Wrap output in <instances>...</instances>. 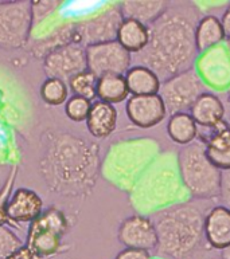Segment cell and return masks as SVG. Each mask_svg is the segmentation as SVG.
<instances>
[{
	"mask_svg": "<svg viewBox=\"0 0 230 259\" xmlns=\"http://www.w3.org/2000/svg\"><path fill=\"white\" fill-rule=\"evenodd\" d=\"M199 19L194 4H168L167 10L148 26V45L136 54L137 65L152 70L160 81L193 69L198 58L195 27Z\"/></svg>",
	"mask_w": 230,
	"mask_h": 259,
	"instance_id": "obj_1",
	"label": "cell"
},
{
	"mask_svg": "<svg viewBox=\"0 0 230 259\" xmlns=\"http://www.w3.org/2000/svg\"><path fill=\"white\" fill-rule=\"evenodd\" d=\"M39 169L51 192L70 197L88 195L101 170L100 149L70 132H47Z\"/></svg>",
	"mask_w": 230,
	"mask_h": 259,
	"instance_id": "obj_2",
	"label": "cell"
},
{
	"mask_svg": "<svg viewBox=\"0 0 230 259\" xmlns=\"http://www.w3.org/2000/svg\"><path fill=\"white\" fill-rule=\"evenodd\" d=\"M207 211L195 201H183L156 213V255L166 259H186L199 248Z\"/></svg>",
	"mask_w": 230,
	"mask_h": 259,
	"instance_id": "obj_3",
	"label": "cell"
},
{
	"mask_svg": "<svg viewBox=\"0 0 230 259\" xmlns=\"http://www.w3.org/2000/svg\"><path fill=\"white\" fill-rule=\"evenodd\" d=\"M184 195L188 194L180 180L176 155L162 152L129 192V200L139 215L147 217L187 201Z\"/></svg>",
	"mask_w": 230,
	"mask_h": 259,
	"instance_id": "obj_4",
	"label": "cell"
},
{
	"mask_svg": "<svg viewBox=\"0 0 230 259\" xmlns=\"http://www.w3.org/2000/svg\"><path fill=\"white\" fill-rule=\"evenodd\" d=\"M160 153L159 143L149 137L123 140L109 148L101 174L112 186L129 194Z\"/></svg>",
	"mask_w": 230,
	"mask_h": 259,
	"instance_id": "obj_5",
	"label": "cell"
},
{
	"mask_svg": "<svg viewBox=\"0 0 230 259\" xmlns=\"http://www.w3.org/2000/svg\"><path fill=\"white\" fill-rule=\"evenodd\" d=\"M180 180L194 200H214L219 197L222 172L207 159L205 145L193 143L176 153Z\"/></svg>",
	"mask_w": 230,
	"mask_h": 259,
	"instance_id": "obj_6",
	"label": "cell"
},
{
	"mask_svg": "<svg viewBox=\"0 0 230 259\" xmlns=\"http://www.w3.org/2000/svg\"><path fill=\"white\" fill-rule=\"evenodd\" d=\"M69 230L65 213L57 207H49L30 223L26 247L36 259H47L55 255L61 248L62 239Z\"/></svg>",
	"mask_w": 230,
	"mask_h": 259,
	"instance_id": "obj_7",
	"label": "cell"
},
{
	"mask_svg": "<svg viewBox=\"0 0 230 259\" xmlns=\"http://www.w3.org/2000/svg\"><path fill=\"white\" fill-rule=\"evenodd\" d=\"M206 89L197 70L193 67L162 82L159 96L167 113L172 116L175 113H187L195 101L206 93Z\"/></svg>",
	"mask_w": 230,
	"mask_h": 259,
	"instance_id": "obj_8",
	"label": "cell"
},
{
	"mask_svg": "<svg viewBox=\"0 0 230 259\" xmlns=\"http://www.w3.org/2000/svg\"><path fill=\"white\" fill-rule=\"evenodd\" d=\"M31 28V2L0 3V49L16 50L26 46Z\"/></svg>",
	"mask_w": 230,
	"mask_h": 259,
	"instance_id": "obj_9",
	"label": "cell"
},
{
	"mask_svg": "<svg viewBox=\"0 0 230 259\" xmlns=\"http://www.w3.org/2000/svg\"><path fill=\"white\" fill-rule=\"evenodd\" d=\"M120 4H108L97 14L75 22L74 42L82 47L113 42L123 23Z\"/></svg>",
	"mask_w": 230,
	"mask_h": 259,
	"instance_id": "obj_10",
	"label": "cell"
},
{
	"mask_svg": "<svg viewBox=\"0 0 230 259\" xmlns=\"http://www.w3.org/2000/svg\"><path fill=\"white\" fill-rule=\"evenodd\" d=\"M88 70L97 78L102 75H125L132 66V55L117 40L85 47Z\"/></svg>",
	"mask_w": 230,
	"mask_h": 259,
	"instance_id": "obj_11",
	"label": "cell"
},
{
	"mask_svg": "<svg viewBox=\"0 0 230 259\" xmlns=\"http://www.w3.org/2000/svg\"><path fill=\"white\" fill-rule=\"evenodd\" d=\"M43 70L47 78H57L67 83L74 75L88 70L85 47L69 43L55 49L43 59Z\"/></svg>",
	"mask_w": 230,
	"mask_h": 259,
	"instance_id": "obj_12",
	"label": "cell"
},
{
	"mask_svg": "<svg viewBox=\"0 0 230 259\" xmlns=\"http://www.w3.org/2000/svg\"><path fill=\"white\" fill-rule=\"evenodd\" d=\"M194 69L206 88L219 92L230 86V58L223 45L199 54Z\"/></svg>",
	"mask_w": 230,
	"mask_h": 259,
	"instance_id": "obj_13",
	"label": "cell"
},
{
	"mask_svg": "<svg viewBox=\"0 0 230 259\" xmlns=\"http://www.w3.org/2000/svg\"><path fill=\"white\" fill-rule=\"evenodd\" d=\"M117 239L125 248L152 251L158 246V234L152 219L144 215L125 218L117 230Z\"/></svg>",
	"mask_w": 230,
	"mask_h": 259,
	"instance_id": "obj_14",
	"label": "cell"
},
{
	"mask_svg": "<svg viewBox=\"0 0 230 259\" xmlns=\"http://www.w3.org/2000/svg\"><path fill=\"white\" fill-rule=\"evenodd\" d=\"M125 113L128 120L141 129L154 128L167 116V110L159 94L131 96L125 104Z\"/></svg>",
	"mask_w": 230,
	"mask_h": 259,
	"instance_id": "obj_15",
	"label": "cell"
},
{
	"mask_svg": "<svg viewBox=\"0 0 230 259\" xmlns=\"http://www.w3.org/2000/svg\"><path fill=\"white\" fill-rule=\"evenodd\" d=\"M199 136V143L205 145L207 159L221 172L230 170V124L222 120L214 128Z\"/></svg>",
	"mask_w": 230,
	"mask_h": 259,
	"instance_id": "obj_16",
	"label": "cell"
},
{
	"mask_svg": "<svg viewBox=\"0 0 230 259\" xmlns=\"http://www.w3.org/2000/svg\"><path fill=\"white\" fill-rule=\"evenodd\" d=\"M42 212V197L28 188L14 191L6 205L8 221L14 223H32Z\"/></svg>",
	"mask_w": 230,
	"mask_h": 259,
	"instance_id": "obj_17",
	"label": "cell"
},
{
	"mask_svg": "<svg viewBox=\"0 0 230 259\" xmlns=\"http://www.w3.org/2000/svg\"><path fill=\"white\" fill-rule=\"evenodd\" d=\"M203 236L214 250L223 251L230 247V209L223 205H214L205 215Z\"/></svg>",
	"mask_w": 230,
	"mask_h": 259,
	"instance_id": "obj_18",
	"label": "cell"
},
{
	"mask_svg": "<svg viewBox=\"0 0 230 259\" xmlns=\"http://www.w3.org/2000/svg\"><path fill=\"white\" fill-rule=\"evenodd\" d=\"M75 36V22L71 20H63L58 23L54 28H51L45 36L35 38L34 40H28V50L36 58H43L51 51L62 47L65 45L74 42Z\"/></svg>",
	"mask_w": 230,
	"mask_h": 259,
	"instance_id": "obj_19",
	"label": "cell"
},
{
	"mask_svg": "<svg viewBox=\"0 0 230 259\" xmlns=\"http://www.w3.org/2000/svg\"><path fill=\"white\" fill-rule=\"evenodd\" d=\"M117 118L119 114L113 105L97 100L92 102V109L86 118V126L93 137L106 139L116 131Z\"/></svg>",
	"mask_w": 230,
	"mask_h": 259,
	"instance_id": "obj_20",
	"label": "cell"
},
{
	"mask_svg": "<svg viewBox=\"0 0 230 259\" xmlns=\"http://www.w3.org/2000/svg\"><path fill=\"white\" fill-rule=\"evenodd\" d=\"M190 116L201 128H214L215 125H218L223 120L225 106L221 98L210 92H206L195 101V104L190 109Z\"/></svg>",
	"mask_w": 230,
	"mask_h": 259,
	"instance_id": "obj_21",
	"label": "cell"
},
{
	"mask_svg": "<svg viewBox=\"0 0 230 259\" xmlns=\"http://www.w3.org/2000/svg\"><path fill=\"white\" fill-rule=\"evenodd\" d=\"M226 34L221 19L215 15H205L198 20L195 27V47L198 55L222 45Z\"/></svg>",
	"mask_w": 230,
	"mask_h": 259,
	"instance_id": "obj_22",
	"label": "cell"
},
{
	"mask_svg": "<svg viewBox=\"0 0 230 259\" xmlns=\"http://www.w3.org/2000/svg\"><path fill=\"white\" fill-rule=\"evenodd\" d=\"M168 7L163 0H127L121 2L120 10L124 19H132L149 26L152 24Z\"/></svg>",
	"mask_w": 230,
	"mask_h": 259,
	"instance_id": "obj_23",
	"label": "cell"
},
{
	"mask_svg": "<svg viewBox=\"0 0 230 259\" xmlns=\"http://www.w3.org/2000/svg\"><path fill=\"white\" fill-rule=\"evenodd\" d=\"M129 94L132 96H154L159 94L162 81L152 70L141 65L131 66L124 75Z\"/></svg>",
	"mask_w": 230,
	"mask_h": 259,
	"instance_id": "obj_24",
	"label": "cell"
},
{
	"mask_svg": "<svg viewBox=\"0 0 230 259\" xmlns=\"http://www.w3.org/2000/svg\"><path fill=\"white\" fill-rule=\"evenodd\" d=\"M117 42L129 54H139L144 50L149 40L148 26L132 19H124L117 32Z\"/></svg>",
	"mask_w": 230,
	"mask_h": 259,
	"instance_id": "obj_25",
	"label": "cell"
},
{
	"mask_svg": "<svg viewBox=\"0 0 230 259\" xmlns=\"http://www.w3.org/2000/svg\"><path fill=\"white\" fill-rule=\"evenodd\" d=\"M167 135L172 143L186 147L194 143L198 137V125L195 124L190 113H175L168 118Z\"/></svg>",
	"mask_w": 230,
	"mask_h": 259,
	"instance_id": "obj_26",
	"label": "cell"
},
{
	"mask_svg": "<svg viewBox=\"0 0 230 259\" xmlns=\"http://www.w3.org/2000/svg\"><path fill=\"white\" fill-rule=\"evenodd\" d=\"M129 90L125 82L124 75H102L97 81V97L98 101L106 104L114 105L128 100Z\"/></svg>",
	"mask_w": 230,
	"mask_h": 259,
	"instance_id": "obj_27",
	"label": "cell"
},
{
	"mask_svg": "<svg viewBox=\"0 0 230 259\" xmlns=\"http://www.w3.org/2000/svg\"><path fill=\"white\" fill-rule=\"evenodd\" d=\"M41 98L50 106H59L69 100V86L57 78H46L41 85Z\"/></svg>",
	"mask_w": 230,
	"mask_h": 259,
	"instance_id": "obj_28",
	"label": "cell"
},
{
	"mask_svg": "<svg viewBox=\"0 0 230 259\" xmlns=\"http://www.w3.org/2000/svg\"><path fill=\"white\" fill-rule=\"evenodd\" d=\"M97 81L98 78L89 70H85L82 73L77 74L67 82L69 90H71L73 96L86 98V100H94L97 97Z\"/></svg>",
	"mask_w": 230,
	"mask_h": 259,
	"instance_id": "obj_29",
	"label": "cell"
},
{
	"mask_svg": "<svg viewBox=\"0 0 230 259\" xmlns=\"http://www.w3.org/2000/svg\"><path fill=\"white\" fill-rule=\"evenodd\" d=\"M90 109H92V101L78 97V96H71L65 104V113H66L67 118L73 122L86 121Z\"/></svg>",
	"mask_w": 230,
	"mask_h": 259,
	"instance_id": "obj_30",
	"label": "cell"
},
{
	"mask_svg": "<svg viewBox=\"0 0 230 259\" xmlns=\"http://www.w3.org/2000/svg\"><path fill=\"white\" fill-rule=\"evenodd\" d=\"M23 246V240L11 228L6 226L0 227V259H10Z\"/></svg>",
	"mask_w": 230,
	"mask_h": 259,
	"instance_id": "obj_31",
	"label": "cell"
},
{
	"mask_svg": "<svg viewBox=\"0 0 230 259\" xmlns=\"http://www.w3.org/2000/svg\"><path fill=\"white\" fill-rule=\"evenodd\" d=\"M16 178V168L10 172V176L4 183L3 188L0 190V227L2 226H6V223L8 222L7 213H6V205H7V201L11 196L12 187H14V183H15Z\"/></svg>",
	"mask_w": 230,
	"mask_h": 259,
	"instance_id": "obj_32",
	"label": "cell"
},
{
	"mask_svg": "<svg viewBox=\"0 0 230 259\" xmlns=\"http://www.w3.org/2000/svg\"><path fill=\"white\" fill-rule=\"evenodd\" d=\"M219 200L227 209H230V170L222 172L221 178V191H219Z\"/></svg>",
	"mask_w": 230,
	"mask_h": 259,
	"instance_id": "obj_33",
	"label": "cell"
},
{
	"mask_svg": "<svg viewBox=\"0 0 230 259\" xmlns=\"http://www.w3.org/2000/svg\"><path fill=\"white\" fill-rule=\"evenodd\" d=\"M114 259H152L148 251L143 250H133V248H124L116 255Z\"/></svg>",
	"mask_w": 230,
	"mask_h": 259,
	"instance_id": "obj_34",
	"label": "cell"
},
{
	"mask_svg": "<svg viewBox=\"0 0 230 259\" xmlns=\"http://www.w3.org/2000/svg\"><path fill=\"white\" fill-rule=\"evenodd\" d=\"M221 23H222L223 26V30H225L226 38H230V6L225 10V12H223Z\"/></svg>",
	"mask_w": 230,
	"mask_h": 259,
	"instance_id": "obj_35",
	"label": "cell"
},
{
	"mask_svg": "<svg viewBox=\"0 0 230 259\" xmlns=\"http://www.w3.org/2000/svg\"><path fill=\"white\" fill-rule=\"evenodd\" d=\"M222 45H223V47H225V50H226L227 55H229V58H230V38L225 39Z\"/></svg>",
	"mask_w": 230,
	"mask_h": 259,
	"instance_id": "obj_36",
	"label": "cell"
},
{
	"mask_svg": "<svg viewBox=\"0 0 230 259\" xmlns=\"http://www.w3.org/2000/svg\"><path fill=\"white\" fill-rule=\"evenodd\" d=\"M221 256H222V259H230V247H227L226 250L221 251Z\"/></svg>",
	"mask_w": 230,
	"mask_h": 259,
	"instance_id": "obj_37",
	"label": "cell"
},
{
	"mask_svg": "<svg viewBox=\"0 0 230 259\" xmlns=\"http://www.w3.org/2000/svg\"><path fill=\"white\" fill-rule=\"evenodd\" d=\"M226 94H227V101H229V104H230V86H229V88H227Z\"/></svg>",
	"mask_w": 230,
	"mask_h": 259,
	"instance_id": "obj_38",
	"label": "cell"
},
{
	"mask_svg": "<svg viewBox=\"0 0 230 259\" xmlns=\"http://www.w3.org/2000/svg\"><path fill=\"white\" fill-rule=\"evenodd\" d=\"M152 259H166V258H159V256H156V258H152Z\"/></svg>",
	"mask_w": 230,
	"mask_h": 259,
	"instance_id": "obj_39",
	"label": "cell"
},
{
	"mask_svg": "<svg viewBox=\"0 0 230 259\" xmlns=\"http://www.w3.org/2000/svg\"><path fill=\"white\" fill-rule=\"evenodd\" d=\"M229 124H230V122H229Z\"/></svg>",
	"mask_w": 230,
	"mask_h": 259,
	"instance_id": "obj_40",
	"label": "cell"
}]
</instances>
